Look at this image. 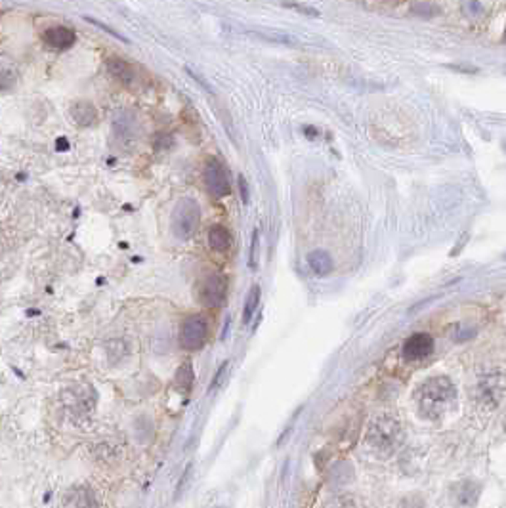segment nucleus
<instances>
[{"label": "nucleus", "mask_w": 506, "mask_h": 508, "mask_svg": "<svg viewBox=\"0 0 506 508\" xmlns=\"http://www.w3.org/2000/svg\"><path fill=\"white\" fill-rule=\"evenodd\" d=\"M418 413L424 419L437 420L447 415L457 403V388L447 377L426 378L415 392Z\"/></svg>", "instance_id": "f257e3e1"}, {"label": "nucleus", "mask_w": 506, "mask_h": 508, "mask_svg": "<svg viewBox=\"0 0 506 508\" xmlns=\"http://www.w3.org/2000/svg\"><path fill=\"white\" fill-rule=\"evenodd\" d=\"M434 352V338L428 332H417L407 338L403 344V357L409 361H418L428 357Z\"/></svg>", "instance_id": "6e6552de"}, {"label": "nucleus", "mask_w": 506, "mask_h": 508, "mask_svg": "<svg viewBox=\"0 0 506 508\" xmlns=\"http://www.w3.org/2000/svg\"><path fill=\"white\" fill-rule=\"evenodd\" d=\"M201 208L193 197H182L172 210L171 231L178 241H189L199 228Z\"/></svg>", "instance_id": "7ed1b4c3"}, {"label": "nucleus", "mask_w": 506, "mask_h": 508, "mask_svg": "<svg viewBox=\"0 0 506 508\" xmlns=\"http://www.w3.org/2000/svg\"><path fill=\"white\" fill-rule=\"evenodd\" d=\"M231 243H233V239H231L230 230L224 225H212L208 230V245H211L212 250L226 253V250H230Z\"/></svg>", "instance_id": "ddd939ff"}, {"label": "nucleus", "mask_w": 506, "mask_h": 508, "mask_svg": "<svg viewBox=\"0 0 506 508\" xmlns=\"http://www.w3.org/2000/svg\"><path fill=\"white\" fill-rule=\"evenodd\" d=\"M256 248H258V230L253 231V243H251V254H248V266L256 268Z\"/></svg>", "instance_id": "4be33fe9"}, {"label": "nucleus", "mask_w": 506, "mask_h": 508, "mask_svg": "<svg viewBox=\"0 0 506 508\" xmlns=\"http://www.w3.org/2000/svg\"><path fill=\"white\" fill-rule=\"evenodd\" d=\"M186 71H188V75H189V77L193 78V81H197V83H199V84H201V86H203V88H205V90H206V92H208V94H212V92H214V90H212V86H211V84L206 83L205 78L201 77L199 73H197V71H193V69H189V67H186Z\"/></svg>", "instance_id": "5701e85b"}, {"label": "nucleus", "mask_w": 506, "mask_h": 508, "mask_svg": "<svg viewBox=\"0 0 506 508\" xmlns=\"http://www.w3.org/2000/svg\"><path fill=\"white\" fill-rule=\"evenodd\" d=\"M228 296V278L224 273H208L199 283V300L206 308H218L226 302Z\"/></svg>", "instance_id": "0eeeda50"}, {"label": "nucleus", "mask_w": 506, "mask_h": 508, "mask_svg": "<svg viewBox=\"0 0 506 508\" xmlns=\"http://www.w3.org/2000/svg\"><path fill=\"white\" fill-rule=\"evenodd\" d=\"M308 264H310V268L313 270V273H318L319 278L329 275V273L333 272V266H335V264H333V258H330V254L321 250V248L312 250V253L308 254Z\"/></svg>", "instance_id": "4468645a"}, {"label": "nucleus", "mask_w": 506, "mask_h": 508, "mask_svg": "<svg viewBox=\"0 0 506 508\" xmlns=\"http://www.w3.org/2000/svg\"><path fill=\"white\" fill-rule=\"evenodd\" d=\"M239 189H241V199L243 203H248V186H247V180H245V176H239Z\"/></svg>", "instance_id": "b1692460"}, {"label": "nucleus", "mask_w": 506, "mask_h": 508, "mask_svg": "<svg viewBox=\"0 0 506 508\" xmlns=\"http://www.w3.org/2000/svg\"><path fill=\"white\" fill-rule=\"evenodd\" d=\"M107 71L111 73L113 78H117L118 83L126 84V86L138 81V71L134 69V66H130L128 61H124L121 58L107 59Z\"/></svg>", "instance_id": "9d476101"}, {"label": "nucleus", "mask_w": 506, "mask_h": 508, "mask_svg": "<svg viewBox=\"0 0 506 508\" xmlns=\"http://www.w3.org/2000/svg\"><path fill=\"white\" fill-rule=\"evenodd\" d=\"M84 19H86L88 24L96 25V27H100L101 31H106V33H109V35H111V36H115L117 41H123L124 44H130V41H128V39H126V36H123V35H121V33H117V31H115V29H111L109 25L101 24V21H98V19H94V18H84Z\"/></svg>", "instance_id": "aec40b11"}, {"label": "nucleus", "mask_w": 506, "mask_h": 508, "mask_svg": "<svg viewBox=\"0 0 506 508\" xmlns=\"http://www.w3.org/2000/svg\"><path fill=\"white\" fill-rule=\"evenodd\" d=\"M203 180L205 186L208 189V193L216 199L228 197L231 193V183H230V174L226 171V166L214 157H208L203 168Z\"/></svg>", "instance_id": "423d86ee"}, {"label": "nucleus", "mask_w": 506, "mask_h": 508, "mask_svg": "<svg viewBox=\"0 0 506 508\" xmlns=\"http://www.w3.org/2000/svg\"><path fill=\"white\" fill-rule=\"evenodd\" d=\"M506 396V372L500 369L485 372L477 380V400L487 405V407H497L502 397Z\"/></svg>", "instance_id": "39448f33"}, {"label": "nucleus", "mask_w": 506, "mask_h": 508, "mask_svg": "<svg viewBox=\"0 0 506 508\" xmlns=\"http://www.w3.org/2000/svg\"><path fill=\"white\" fill-rule=\"evenodd\" d=\"M367 442L383 453H394L395 449H400V445L403 443V428L395 419H392L388 415H383L369 425Z\"/></svg>", "instance_id": "f03ea898"}, {"label": "nucleus", "mask_w": 506, "mask_h": 508, "mask_svg": "<svg viewBox=\"0 0 506 508\" xmlns=\"http://www.w3.org/2000/svg\"><path fill=\"white\" fill-rule=\"evenodd\" d=\"M42 41L50 48H54V50H67V48L75 44L77 35H75V31L65 27V25H52V27L44 29Z\"/></svg>", "instance_id": "1a4fd4ad"}, {"label": "nucleus", "mask_w": 506, "mask_h": 508, "mask_svg": "<svg viewBox=\"0 0 506 508\" xmlns=\"http://www.w3.org/2000/svg\"><path fill=\"white\" fill-rule=\"evenodd\" d=\"M228 365H230V361H224L222 365H220V369L216 371V375H214V378H212V385L211 388H208V392H214L216 388L220 386V382H222V378H224L226 371H228Z\"/></svg>", "instance_id": "412c9836"}, {"label": "nucleus", "mask_w": 506, "mask_h": 508, "mask_svg": "<svg viewBox=\"0 0 506 508\" xmlns=\"http://www.w3.org/2000/svg\"><path fill=\"white\" fill-rule=\"evenodd\" d=\"M64 508H96V499L88 487H73L64 499Z\"/></svg>", "instance_id": "9b49d317"}, {"label": "nucleus", "mask_w": 506, "mask_h": 508, "mask_svg": "<svg viewBox=\"0 0 506 508\" xmlns=\"http://www.w3.org/2000/svg\"><path fill=\"white\" fill-rule=\"evenodd\" d=\"M260 296H262V290H260L258 285H254L253 289H251V293H248L247 302H245V308H243V323H245V325H247V323H251L254 312L258 310Z\"/></svg>", "instance_id": "f3484780"}, {"label": "nucleus", "mask_w": 506, "mask_h": 508, "mask_svg": "<svg viewBox=\"0 0 506 508\" xmlns=\"http://www.w3.org/2000/svg\"><path fill=\"white\" fill-rule=\"evenodd\" d=\"M505 39H506V33H505Z\"/></svg>", "instance_id": "393cba45"}, {"label": "nucleus", "mask_w": 506, "mask_h": 508, "mask_svg": "<svg viewBox=\"0 0 506 508\" xmlns=\"http://www.w3.org/2000/svg\"><path fill=\"white\" fill-rule=\"evenodd\" d=\"M71 117L79 126L86 128V126H92L98 121V109L90 101H75L71 107Z\"/></svg>", "instance_id": "f8f14e48"}, {"label": "nucleus", "mask_w": 506, "mask_h": 508, "mask_svg": "<svg viewBox=\"0 0 506 508\" xmlns=\"http://www.w3.org/2000/svg\"><path fill=\"white\" fill-rule=\"evenodd\" d=\"M208 338V321L201 313H191L180 327V346L188 352H197Z\"/></svg>", "instance_id": "20e7f679"}, {"label": "nucleus", "mask_w": 506, "mask_h": 508, "mask_svg": "<svg viewBox=\"0 0 506 508\" xmlns=\"http://www.w3.org/2000/svg\"><path fill=\"white\" fill-rule=\"evenodd\" d=\"M455 499L460 507L472 508L480 499V485H476L474 482H462L455 491Z\"/></svg>", "instance_id": "2eb2a0df"}, {"label": "nucleus", "mask_w": 506, "mask_h": 508, "mask_svg": "<svg viewBox=\"0 0 506 508\" xmlns=\"http://www.w3.org/2000/svg\"><path fill=\"white\" fill-rule=\"evenodd\" d=\"M16 86V73L8 67L0 66V92H8Z\"/></svg>", "instance_id": "a211bd4d"}, {"label": "nucleus", "mask_w": 506, "mask_h": 508, "mask_svg": "<svg viewBox=\"0 0 506 508\" xmlns=\"http://www.w3.org/2000/svg\"><path fill=\"white\" fill-rule=\"evenodd\" d=\"M193 380H195V372H193V365L191 361H186L182 365L178 367L176 377H174V385H176L178 392L188 396L191 388H193Z\"/></svg>", "instance_id": "dca6fc26"}, {"label": "nucleus", "mask_w": 506, "mask_h": 508, "mask_svg": "<svg viewBox=\"0 0 506 508\" xmlns=\"http://www.w3.org/2000/svg\"><path fill=\"white\" fill-rule=\"evenodd\" d=\"M323 508H359V507H358V502L353 501L352 497L336 495L325 502Z\"/></svg>", "instance_id": "6ab92c4d"}]
</instances>
